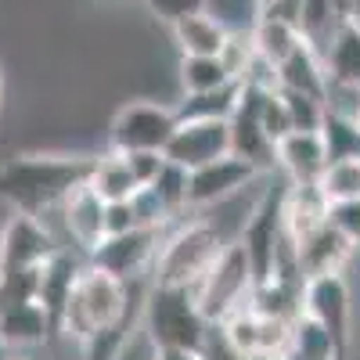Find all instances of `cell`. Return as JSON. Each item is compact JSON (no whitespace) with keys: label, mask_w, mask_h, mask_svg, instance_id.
Here are the masks:
<instances>
[{"label":"cell","mask_w":360,"mask_h":360,"mask_svg":"<svg viewBox=\"0 0 360 360\" xmlns=\"http://www.w3.org/2000/svg\"><path fill=\"white\" fill-rule=\"evenodd\" d=\"M332 4H339V8H342V11L349 15V4H353V0H332Z\"/></svg>","instance_id":"43"},{"label":"cell","mask_w":360,"mask_h":360,"mask_svg":"<svg viewBox=\"0 0 360 360\" xmlns=\"http://www.w3.org/2000/svg\"><path fill=\"white\" fill-rule=\"evenodd\" d=\"M54 332L58 321L40 299H18V303L0 307V342H8L15 353L44 346Z\"/></svg>","instance_id":"14"},{"label":"cell","mask_w":360,"mask_h":360,"mask_svg":"<svg viewBox=\"0 0 360 360\" xmlns=\"http://www.w3.org/2000/svg\"><path fill=\"white\" fill-rule=\"evenodd\" d=\"M281 360H307V356H299V353H292V349H288V353H285Z\"/></svg>","instance_id":"45"},{"label":"cell","mask_w":360,"mask_h":360,"mask_svg":"<svg viewBox=\"0 0 360 360\" xmlns=\"http://www.w3.org/2000/svg\"><path fill=\"white\" fill-rule=\"evenodd\" d=\"M188 173L191 169H184V166H176V162L166 159V166L159 169V176L148 184V188L155 191V198L162 202V209L169 213V220H184L191 213V209H188Z\"/></svg>","instance_id":"26"},{"label":"cell","mask_w":360,"mask_h":360,"mask_svg":"<svg viewBox=\"0 0 360 360\" xmlns=\"http://www.w3.org/2000/svg\"><path fill=\"white\" fill-rule=\"evenodd\" d=\"M252 58H256L252 29H249V25H245V29H231L227 40H224V47H220V62H224V69L231 72V79H242Z\"/></svg>","instance_id":"32"},{"label":"cell","mask_w":360,"mask_h":360,"mask_svg":"<svg viewBox=\"0 0 360 360\" xmlns=\"http://www.w3.org/2000/svg\"><path fill=\"white\" fill-rule=\"evenodd\" d=\"M105 209H108V202L94 191L83 180V184H76L62 202H58V220H62V231H65V238L83 252V256H90L98 245H101V238H105Z\"/></svg>","instance_id":"12"},{"label":"cell","mask_w":360,"mask_h":360,"mask_svg":"<svg viewBox=\"0 0 360 360\" xmlns=\"http://www.w3.org/2000/svg\"><path fill=\"white\" fill-rule=\"evenodd\" d=\"M130 292H134L130 281L115 278L86 259L62 314H58V332L79 349V342H86L101 328H112L127 317H141V307L130 310Z\"/></svg>","instance_id":"2"},{"label":"cell","mask_w":360,"mask_h":360,"mask_svg":"<svg viewBox=\"0 0 360 360\" xmlns=\"http://www.w3.org/2000/svg\"><path fill=\"white\" fill-rule=\"evenodd\" d=\"M249 360H281V356H270V353H256V356H249Z\"/></svg>","instance_id":"42"},{"label":"cell","mask_w":360,"mask_h":360,"mask_svg":"<svg viewBox=\"0 0 360 360\" xmlns=\"http://www.w3.org/2000/svg\"><path fill=\"white\" fill-rule=\"evenodd\" d=\"M94 159L65 152H25L0 162V198L25 213H54L76 184L90 176Z\"/></svg>","instance_id":"1"},{"label":"cell","mask_w":360,"mask_h":360,"mask_svg":"<svg viewBox=\"0 0 360 360\" xmlns=\"http://www.w3.org/2000/svg\"><path fill=\"white\" fill-rule=\"evenodd\" d=\"M349 15L339 4H332V0H307L299 18H295V29H299V37H303V44H310L314 51L324 54V47L332 44V37L339 33V25Z\"/></svg>","instance_id":"22"},{"label":"cell","mask_w":360,"mask_h":360,"mask_svg":"<svg viewBox=\"0 0 360 360\" xmlns=\"http://www.w3.org/2000/svg\"><path fill=\"white\" fill-rule=\"evenodd\" d=\"M176 79H180V90H184V94H209V90L238 83L224 69L220 54H180Z\"/></svg>","instance_id":"23"},{"label":"cell","mask_w":360,"mask_h":360,"mask_svg":"<svg viewBox=\"0 0 360 360\" xmlns=\"http://www.w3.org/2000/svg\"><path fill=\"white\" fill-rule=\"evenodd\" d=\"M299 252V270H303V278H314V274H335V270H346L349 259L360 252L346 234H339L332 224L317 227L310 238L295 245Z\"/></svg>","instance_id":"16"},{"label":"cell","mask_w":360,"mask_h":360,"mask_svg":"<svg viewBox=\"0 0 360 360\" xmlns=\"http://www.w3.org/2000/svg\"><path fill=\"white\" fill-rule=\"evenodd\" d=\"M321 137H324V148H328V162L360 155V123H353V119L328 115L324 127H321Z\"/></svg>","instance_id":"30"},{"label":"cell","mask_w":360,"mask_h":360,"mask_svg":"<svg viewBox=\"0 0 360 360\" xmlns=\"http://www.w3.org/2000/svg\"><path fill=\"white\" fill-rule=\"evenodd\" d=\"M259 123L266 130L270 141H281L288 130H292V119H288V108H285V98H281V90H274V94H266L263 98V108H259Z\"/></svg>","instance_id":"33"},{"label":"cell","mask_w":360,"mask_h":360,"mask_svg":"<svg viewBox=\"0 0 360 360\" xmlns=\"http://www.w3.org/2000/svg\"><path fill=\"white\" fill-rule=\"evenodd\" d=\"M176 108L159 101H127L112 115L108 148L112 152H166L176 130Z\"/></svg>","instance_id":"7"},{"label":"cell","mask_w":360,"mask_h":360,"mask_svg":"<svg viewBox=\"0 0 360 360\" xmlns=\"http://www.w3.org/2000/svg\"><path fill=\"white\" fill-rule=\"evenodd\" d=\"M292 353L299 356H307V360H342V346L335 342V335L328 332V328H321L314 317L307 314H299L292 321Z\"/></svg>","instance_id":"25"},{"label":"cell","mask_w":360,"mask_h":360,"mask_svg":"<svg viewBox=\"0 0 360 360\" xmlns=\"http://www.w3.org/2000/svg\"><path fill=\"white\" fill-rule=\"evenodd\" d=\"M321 58H324V69H328L332 83L360 86V25L353 18H346Z\"/></svg>","instance_id":"20"},{"label":"cell","mask_w":360,"mask_h":360,"mask_svg":"<svg viewBox=\"0 0 360 360\" xmlns=\"http://www.w3.org/2000/svg\"><path fill=\"white\" fill-rule=\"evenodd\" d=\"M263 176V169H256L249 159L242 155H220L213 162H205L198 169L188 173V209L191 213H205V209H217L231 198H238L245 188H252Z\"/></svg>","instance_id":"8"},{"label":"cell","mask_w":360,"mask_h":360,"mask_svg":"<svg viewBox=\"0 0 360 360\" xmlns=\"http://www.w3.org/2000/svg\"><path fill=\"white\" fill-rule=\"evenodd\" d=\"M307 0H256V15H270V18H285L295 22L299 11H303Z\"/></svg>","instance_id":"38"},{"label":"cell","mask_w":360,"mask_h":360,"mask_svg":"<svg viewBox=\"0 0 360 360\" xmlns=\"http://www.w3.org/2000/svg\"><path fill=\"white\" fill-rule=\"evenodd\" d=\"M155 360H209L202 349H184V346H166L155 349Z\"/></svg>","instance_id":"39"},{"label":"cell","mask_w":360,"mask_h":360,"mask_svg":"<svg viewBox=\"0 0 360 360\" xmlns=\"http://www.w3.org/2000/svg\"><path fill=\"white\" fill-rule=\"evenodd\" d=\"M252 44H256V54H263L266 62L281 65L285 58L303 44V37H299L295 22H285V18H270V15H256L252 18Z\"/></svg>","instance_id":"24"},{"label":"cell","mask_w":360,"mask_h":360,"mask_svg":"<svg viewBox=\"0 0 360 360\" xmlns=\"http://www.w3.org/2000/svg\"><path fill=\"white\" fill-rule=\"evenodd\" d=\"M166 231L162 227H130V231H119V234H105L101 245L86 259L101 270H108V274L123 278V281L152 278V266H155V256H159Z\"/></svg>","instance_id":"9"},{"label":"cell","mask_w":360,"mask_h":360,"mask_svg":"<svg viewBox=\"0 0 360 360\" xmlns=\"http://www.w3.org/2000/svg\"><path fill=\"white\" fill-rule=\"evenodd\" d=\"M252 288H256V274H252V263L242 242H227L224 252L213 259V266L191 285V295H195L202 317L209 324H220L234 310L249 307Z\"/></svg>","instance_id":"5"},{"label":"cell","mask_w":360,"mask_h":360,"mask_svg":"<svg viewBox=\"0 0 360 360\" xmlns=\"http://www.w3.org/2000/svg\"><path fill=\"white\" fill-rule=\"evenodd\" d=\"M169 33H173V44L180 47V54H220L231 25L220 15H213L209 8H202V11H191L184 18H176L169 25Z\"/></svg>","instance_id":"17"},{"label":"cell","mask_w":360,"mask_h":360,"mask_svg":"<svg viewBox=\"0 0 360 360\" xmlns=\"http://www.w3.org/2000/svg\"><path fill=\"white\" fill-rule=\"evenodd\" d=\"M11 356H15V349L8 342H0V360H11Z\"/></svg>","instance_id":"41"},{"label":"cell","mask_w":360,"mask_h":360,"mask_svg":"<svg viewBox=\"0 0 360 360\" xmlns=\"http://www.w3.org/2000/svg\"><path fill=\"white\" fill-rule=\"evenodd\" d=\"M288 119H292V130H321L324 119H328V105L324 98L314 94H299V90H281Z\"/></svg>","instance_id":"31"},{"label":"cell","mask_w":360,"mask_h":360,"mask_svg":"<svg viewBox=\"0 0 360 360\" xmlns=\"http://www.w3.org/2000/svg\"><path fill=\"white\" fill-rule=\"evenodd\" d=\"M317 184H321V191H324L328 202H349V198H360V155L328 162Z\"/></svg>","instance_id":"29"},{"label":"cell","mask_w":360,"mask_h":360,"mask_svg":"<svg viewBox=\"0 0 360 360\" xmlns=\"http://www.w3.org/2000/svg\"><path fill=\"white\" fill-rule=\"evenodd\" d=\"M303 314L314 317L321 328H328L342 349L349 346V339H353V292L346 281V270L314 274L303 281Z\"/></svg>","instance_id":"10"},{"label":"cell","mask_w":360,"mask_h":360,"mask_svg":"<svg viewBox=\"0 0 360 360\" xmlns=\"http://www.w3.org/2000/svg\"><path fill=\"white\" fill-rule=\"evenodd\" d=\"M278 83H281V90H299V94L324 98L328 94V69H324L321 51H314L310 44H299L278 65Z\"/></svg>","instance_id":"19"},{"label":"cell","mask_w":360,"mask_h":360,"mask_svg":"<svg viewBox=\"0 0 360 360\" xmlns=\"http://www.w3.org/2000/svg\"><path fill=\"white\" fill-rule=\"evenodd\" d=\"M356 123H360V119H356Z\"/></svg>","instance_id":"47"},{"label":"cell","mask_w":360,"mask_h":360,"mask_svg":"<svg viewBox=\"0 0 360 360\" xmlns=\"http://www.w3.org/2000/svg\"><path fill=\"white\" fill-rule=\"evenodd\" d=\"M11 360H25V356H11Z\"/></svg>","instance_id":"46"},{"label":"cell","mask_w":360,"mask_h":360,"mask_svg":"<svg viewBox=\"0 0 360 360\" xmlns=\"http://www.w3.org/2000/svg\"><path fill=\"white\" fill-rule=\"evenodd\" d=\"M238 101V83L209 90V94H184V101L173 105L176 119H231Z\"/></svg>","instance_id":"27"},{"label":"cell","mask_w":360,"mask_h":360,"mask_svg":"<svg viewBox=\"0 0 360 360\" xmlns=\"http://www.w3.org/2000/svg\"><path fill=\"white\" fill-rule=\"evenodd\" d=\"M0 108H4V72H0Z\"/></svg>","instance_id":"44"},{"label":"cell","mask_w":360,"mask_h":360,"mask_svg":"<svg viewBox=\"0 0 360 360\" xmlns=\"http://www.w3.org/2000/svg\"><path fill=\"white\" fill-rule=\"evenodd\" d=\"M141 328L159 349H166V346L202 349L213 324L202 317L191 288H173V285L152 281L148 295H144V307H141Z\"/></svg>","instance_id":"4"},{"label":"cell","mask_w":360,"mask_h":360,"mask_svg":"<svg viewBox=\"0 0 360 360\" xmlns=\"http://www.w3.org/2000/svg\"><path fill=\"white\" fill-rule=\"evenodd\" d=\"M144 4L152 8V15H155L159 22L173 25L176 18H184V15H191V11L209 8V0H144Z\"/></svg>","instance_id":"35"},{"label":"cell","mask_w":360,"mask_h":360,"mask_svg":"<svg viewBox=\"0 0 360 360\" xmlns=\"http://www.w3.org/2000/svg\"><path fill=\"white\" fill-rule=\"evenodd\" d=\"M130 227H141L137 217H134L130 198L127 202H108V209H105V234H119V231H130Z\"/></svg>","instance_id":"37"},{"label":"cell","mask_w":360,"mask_h":360,"mask_svg":"<svg viewBox=\"0 0 360 360\" xmlns=\"http://www.w3.org/2000/svg\"><path fill=\"white\" fill-rule=\"evenodd\" d=\"M227 238L220 234V227L209 217H184L169 224V231L162 234V245L152 266V281L155 285H173V288H191L213 259L224 252Z\"/></svg>","instance_id":"3"},{"label":"cell","mask_w":360,"mask_h":360,"mask_svg":"<svg viewBox=\"0 0 360 360\" xmlns=\"http://www.w3.org/2000/svg\"><path fill=\"white\" fill-rule=\"evenodd\" d=\"M328 202L321 184H288L281 191V227L292 242L299 245L303 238H310L317 227L328 224Z\"/></svg>","instance_id":"15"},{"label":"cell","mask_w":360,"mask_h":360,"mask_svg":"<svg viewBox=\"0 0 360 360\" xmlns=\"http://www.w3.org/2000/svg\"><path fill=\"white\" fill-rule=\"evenodd\" d=\"M127 162H130V169L137 176V184L148 188L159 176V169L166 166V152H127Z\"/></svg>","instance_id":"36"},{"label":"cell","mask_w":360,"mask_h":360,"mask_svg":"<svg viewBox=\"0 0 360 360\" xmlns=\"http://www.w3.org/2000/svg\"><path fill=\"white\" fill-rule=\"evenodd\" d=\"M227 152H231L227 119H180L166 144V159L184 169H198Z\"/></svg>","instance_id":"11"},{"label":"cell","mask_w":360,"mask_h":360,"mask_svg":"<svg viewBox=\"0 0 360 360\" xmlns=\"http://www.w3.org/2000/svg\"><path fill=\"white\" fill-rule=\"evenodd\" d=\"M349 18L360 25V0H353V4H349Z\"/></svg>","instance_id":"40"},{"label":"cell","mask_w":360,"mask_h":360,"mask_svg":"<svg viewBox=\"0 0 360 360\" xmlns=\"http://www.w3.org/2000/svg\"><path fill=\"white\" fill-rule=\"evenodd\" d=\"M62 249L58 238L40 213L11 209V217L0 227V278L8 274H37V270Z\"/></svg>","instance_id":"6"},{"label":"cell","mask_w":360,"mask_h":360,"mask_svg":"<svg viewBox=\"0 0 360 360\" xmlns=\"http://www.w3.org/2000/svg\"><path fill=\"white\" fill-rule=\"evenodd\" d=\"M217 328H220V335L227 339V346L242 356V360H249V356L259 353V314H256L252 307L234 310V314L224 317Z\"/></svg>","instance_id":"28"},{"label":"cell","mask_w":360,"mask_h":360,"mask_svg":"<svg viewBox=\"0 0 360 360\" xmlns=\"http://www.w3.org/2000/svg\"><path fill=\"white\" fill-rule=\"evenodd\" d=\"M328 224H332L339 234H346L349 242L360 249V198L332 202V205H328Z\"/></svg>","instance_id":"34"},{"label":"cell","mask_w":360,"mask_h":360,"mask_svg":"<svg viewBox=\"0 0 360 360\" xmlns=\"http://www.w3.org/2000/svg\"><path fill=\"white\" fill-rule=\"evenodd\" d=\"M83 263H86V256L72 259V252L62 245L40 266V274H37V299L54 314V321H58V314H62L65 299H69V292H72V285L79 278V270H83Z\"/></svg>","instance_id":"18"},{"label":"cell","mask_w":360,"mask_h":360,"mask_svg":"<svg viewBox=\"0 0 360 360\" xmlns=\"http://www.w3.org/2000/svg\"><path fill=\"white\" fill-rule=\"evenodd\" d=\"M86 184L94 188L105 202H127L141 188L134 169H130V162H127V155L123 152H112V148H108V155H98L94 159Z\"/></svg>","instance_id":"21"},{"label":"cell","mask_w":360,"mask_h":360,"mask_svg":"<svg viewBox=\"0 0 360 360\" xmlns=\"http://www.w3.org/2000/svg\"><path fill=\"white\" fill-rule=\"evenodd\" d=\"M328 166V148L321 130H288L274 144V169L288 184H317Z\"/></svg>","instance_id":"13"}]
</instances>
